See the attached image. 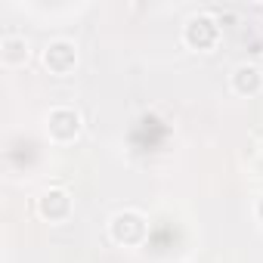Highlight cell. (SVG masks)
Segmentation results:
<instances>
[{
    "label": "cell",
    "instance_id": "obj_1",
    "mask_svg": "<svg viewBox=\"0 0 263 263\" xmlns=\"http://www.w3.org/2000/svg\"><path fill=\"white\" fill-rule=\"evenodd\" d=\"M44 62H47V68H53L56 74H65V71L78 62L74 44H68V41H53V44L47 47V53H44Z\"/></svg>",
    "mask_w": 263,
    "mask_h": 263
},
{
    "label": "cell",
    "instance_id": "obj_2",
    "mask_svg": "<svg viewBox=\"0 0 263 263\" xmlns=\"http://www.w3.org/2000/svg\"><path fill=\"white\" fill-rule=\"evenodd\" d=\"M0 50H4L0 56H4L7 65H19V62L28 59V41L25 37H16V34H7L4 44H0Z\"/></svg>",
    "mask_w": 263,
    "mask_h": 263
}]
</instances>
